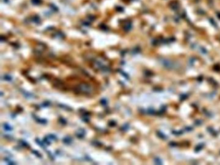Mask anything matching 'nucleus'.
Returning a JSON list of instances; mask_svg holds the SVG:
<instances>
[{
  "label": "nucleus",
  "mask_w": 220,
  "mask_h": 165,
  "mask_svg": "<svg viewBox=\"0 0 220 165\" xmlns=\"http://www.w3.org/2000/svg\"><path fill=\"white\" fill-rule=\"evenodd\" d=\"M78 90L85 94H90L92 90V86L87 83L80 84L77 87Z\"/></svg>",
  "instance_id": "nucleus-1"
},
{
  "label": "nucleus",
  "mask_w": 220,
  "mask_h": 165,
  "mask_svg": "<svg viewBox=\"0 0 220 165\" xmlns=\"http://www.w3.org/2000/svg\"><path fill=\"white\" fill-rule=\"evenodd\" d=\"M94 66L97 69L101 70L102 72H110V68L105 65L103 61L99 60H96L94 61Z\"/></svg>",
  "instance_id": "nucleus-2"
},
{
  "label": "nucleus",
  "mask_w": 220,
  "mask_h": 165,
  "mask_svg": "<svg viewBox=\"0 0 220 165\" xmlns=\"http://www.w3.org/2000/svg\"><path fill=\"white\" fill-rule=\"evenodd\" d=\"M76 135L77 137L80 138V139H82L85 135V130L84 129L78 130L76 133Z\"/></svg>",
  "instance_id": "nucleus-3"
},
{
  "label": "nucleus",
  "mask_w": 220,
  "mask_h": 165,
  "mask_svg": "<svg viewBox=\"0 0 220 165\" xmlns=\"http://www.w3.org/2000/svg\"><path fill=\"white\" fill-rule=\"evenodd\" d=\"M72 139L70 136L65 137L63 138V142L67 145L70 144V143H72Z\"/></svg>",
  "instance_id": "nucleus-4"
},
{
  "label": "nucleus",
  "mask_w": 220,
  "mask_h": 165,
  "mask_svg": "<svg viewBox=\"0 0 220 165\" xmlns=\"http://www.w3.org/2000/svg\"><path fill=\"white\" fill-rule=\"evenodd\" d=\"M3 128L4 129L7 130V131H11L13 130V127H11V126H10L9 124L7 123H5L3 125Z\"/></svg>",
  "instance_id": "nucleus-5"
},
{
  "label": "nucleus",
  "mask_w": 220,
  "mask_h": 165,
  "mask_svg": "<svg viewBox=\"0 0 220 165\" xmlns=\"http://www.w3.org/2000/svg\"><path fill=\"white\" fill-rule=\"evenodd\" d=\"M35 119L36 121H37L38 123H41V124H45L47 123V120L44 119H40V118H38V117H35Z\"/></svg>",
  "instance_id": "nucleus-6"
},
{
  "label": "nucleus",
  "mask_w": 220,
  "mask_h": 165,
  "mask_svg": "<svg viewBox=\"0 0 220 165\" xmlns=\"http://www.w3.org/2000/svg\"><path fill=\"white\" fill-rule=\"evenodd\" d=\"M43 141H44V143H45L46 145H50V139L48 137V136L44 138Z\"/></svg>",
  "instance_id": "nucleus-7"
},
{
  "label": "nucleus",
  "mask_w": 220,
  "mask_h": 165,
  "mask_svg": "<svg viewBox=\"0 0 220 165\" xmlns=\"http://www.w3.org/2000/svg\"><path fill=\"white\" fill-rule=\"evenodd\" d=\"M35 141H36V143H38V144L39 145H40V146L41 147H42V148H45V145H43V143L42 142H41V141H40V139H36Z\"/></svg>",
  "instance_id": "nucleus-8"
},
{
  "label": "nucleus",
  "mask_w": 220,
  "mask_h": 165,
  "mask_svg": "<svg viewBox=\"0 0 220 165\" xmlns=\"http://www.w3.org/2000/svg\"><path fill=\"white\" fill-rule=\"evenodd\" d=\"M48 137L49 138V139H50V141L51 140H52V141H56V140H57V137H56V135H54V134L48 135Z\"/></svg>",
  "instance_id": "nucleus-9"
},
{
  "label": "nucleus",
  "mask_w": 220,
  "mask_h": 165,
  "mask_svg": "<svg viewBox=\"0 0 220 165\" xmlns=\"http://www.w3.org/2000/svg\"><path fill=\"white\" fill-rule=\"evenodd\" d=\"M3 79L5 80H6V81H10L12 80V77L11 76H9V75H5V76H4Z\"/></svg>",
  "instance_id": "nucleus-10"
},
{
  "label": "nucleus",
  "mask_w": 220,
  "mask_h": 165,
  "mask_svg": "<svg viewBox=\"0 0 220 165\" xmlns=\"http://www.w3.org/2000/svg\"><path fill=\"white\" fill-rule=\"evenodd\" d=\"M23 94H24V95L25 96L26 98H31L33 96L32 94H30V93H28V92H24Z\"/></svg>",
  "instance_id": "nucleus-11"
},
{
  "label": "nucleus",
  "mask_w": 220,
  "mask_h": 165,
  "mask_svg": "<svg viewBox=\"0 0 220 165\" xmlns=\"http://www.w3.org/2000/svg\"><path fill=\"white\" fill-rule=\"evenodd\" d=\"M110 127H115L116 125V123L114 121H111L109 123Z\"/></svg>",
  "instance_id": "nucleus-12"
},
{
  "label": "nucleus",
  "mask_w": 220,
  "mask_h": 165,
  "mask_svg": "<svg viewBox=\"0 0 220 165\" xmlns=\"http://www.w3.org/2000/svg\"><path fill=\"white\" fill-rule=\"evenodd\" d=\"M101 103L102 105L105 106L107 105V101L105 99H102L101 100Z\"/></svg>",
  "instance_id": "nucleus-13"
},
{
  "label": "nucleus",
  "mask_w": 220,
  "mask_h": 165,
  "mask_svg": "<svg viewBox=\"0 0 220 165\" xmlns=\"http://www.w3.org/2000/svg\"><path fill=\"white\" fill-rule=\"evenodd\" d=\"M20 143H21V145H23V147H29L28 143H27V142H25V141H21Z\"/></svg>",
  "instance_id": "nucleus-14"
},
{
  "label": "nucleus",
  "mask_w": 220,
  "mask_h": 165,
  "mask_svg": "<svg viewBox=\"0 0 220 165\" xmlns=\"http://www.w3.org/2000/svg\"><path fill=\"white\" fill-rule=\"evenodd\" d=\"M5 161L9 164H15V162H14L13 161H11V160L9 159H7V158L5 159Z\"/></svg>",
  "instance_id": "nucleus-15"
},
{
  "label": "nucleus",
  "mask_w": 220,
  "mask_h": 165,
  "mask_svg": "<svg viewBox=\"0 0 220 165\" xmlns=\"http://www.w3.org/2000/svg\"><path fill=\"white\" fill-rule=\"evenodd\" d=\"M59 121H60V123L63 124V125H65V124L67 123V121H66V120L64 119H63V118H62V117L60 118Z\"/></svg>",
  "instance_id": "nucleus-16"
},
{
  "label": "nucleus",
  "mask_w": 220,
  "mask_h": 165,
  "mask_svg": "<svg viewBox=\"0 0 220 165\" xmlns=\"http://www.w3.org/2000/svg\"><path fill=\"white\" fill-rule=\"evenodd\" d=\"M128 128H129V125H128V124H125V125H123V127H122V128H121V129L122 130H127V129H128Z\"/></svg>",
  "instance_id": "nucleus-17"
},
{
  "label": "nucleus",
  "mask_w": 220,
  "mask_h": 165,
  "mask_svg": "<svg viewBox=\"0 0 220 165\" xmlns=\"http://www.w3.org/2000/svg\"><path fill=\"white\" fill-rule=\"evenodd\" d=\"M131 24H129V23L127 24L126 26H125V29L126 30H129L131 29Z\"/></svg>",
  "instance_id": "nucleus-18"
},
{
  "label": "nucleus",
  "mask_w": 220,
  "mask_h": 165,
  "mask_svg": "<svg viewBox=\"0 0 220 165\" xmlns=\"http://www.w3.org/2000/svg\"><path fill=\"white\" fill-rule=\"evenodd\" d=\"M92 144H94V145H95V146H97V147H99L101 145V143H100L98 141H94L93 143H92Z\"/></svg>",
  "instance_id": "nucleus-19"
},
{
  "label": "nucleus",
  "mask_w": 220,
  "mask_h": 165,
  "mask_svg": "<svg viewBox=\"0 0 220 165\" xmlns=\"http://www.w3.org/2000/svg\"><path fill=\"white\" fill-rule=\"evenodd\" d=\"M32 153H34V154L36 155V156H38V157H41V156H40V154L39 153L38 151H35V150H32Z\"/></svg>",
  "instance_id": "nucleus-20"
},
{
  "label": "nucleus",
  "mask_w": 220,
  "mask_h": 165,
  "mask_svg": "<svg viewBox=\"0 0 220 165\" xmlns=\"http://www.w3.org/2000/svg\"><path fill=\"white\" fill-rule=\"evenodd\" d=\"M49 105H50V103H49V102H48V101L45 102V103H43L42 104V106H45H45H49Z\"/></svg>",
  "instance_id": "nucleus-21"
},
{
  "label": "nucleus",
  "mask_w": 220,
  "mask_h": 165,
  "mask_svg": "<svg viewBox=\"0 0 220 165\" xmlns=\"http://www.w3.org/2000/svg\"><path fill=\"white\" fill-rule=\"evenodd\" d=\"M119 72H120V73H121L122 75H123V76H125V77H126V78H128V76H127V75L125 73V72H122L121 70H119Z\"/></svg>",
  "instance_id": "nucleus-22"
}]
</instances>
